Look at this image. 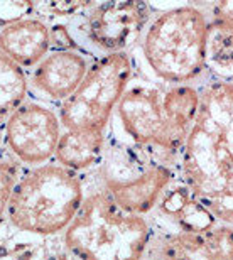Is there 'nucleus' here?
<instances>
[{"label": "nucleus", "instance_id": "obj_18", "mask_svg": "<svg viewBox=\"0 0 233 260\" xmlns=\"http://www.w3.org/2000/svg\"><path fill=\"white\" fill-rule=\"evenodd\" d=\"M17 181V166L7 160H0V223L9 210L10 196Z\"/></svg>", "mask_w": 233, "mask_h": 260}, {"label": "nucleus", "instance_id": "obj_23", "mask_svg": "<svg viewBox=\"0 0 233 260\" xmlns=\"http://www.w3.org/2000/svg\"><path fill=\"white\" fill-rule=\"evenodd\" d=\"M46 260H76L71 253H56V255H51Z\"/></svg>", "mask_w": 233, "mask_h": 260}, {"label": "nucleus", "instance_id": "obj_7", "mask_svg": "<svg viewBox=\"0 0 233 260\" xmlns=\"http://www.w3.org/2000/svg\"><path fill=\"white\" fill-rule=\"evenodd\" d=\"M134 58L128 53L102 56L90 64L81 85L59 108L64 130L105 132L113 110L130 86Z\"/></svg>", "mask_w": 233, "mask_h": 260}, {"label": "nucleus", "instance_id": "obj_17", "mask_svg": "<svg viewBox=\"0 0 233 260\" xmlns=\"http://www.w3.org/2000/svg\"><path fill=\"white\" fill-rule=\"evenodd\" d=\"M38 257L39 245L34 240L0 237V260H36Z\"/></svg>", "mask_w": 233, "mask_h": 260}, {"label": "nucleus", "instance_id": "obj_12", "mask_svg": "<svg viewBox=\"0 0 233 260\" xmlns=\"http://www.w3.org/2000/svg\"><path fill=\"white\" fill-rule=\"evenodd\" d=\"M0 51L20 68L38 66L51 51L49 27L41 19H22L0 30Z\"/></svg>", "mask_w": 233, "mask_h": 260}, {"label": "nucleus", "instance_id": "obj_19", "mask_svg": "<svg viewBox=\"0 0 233 260\" xmlns=\"http://www.w3.org/2000/svg\"><path fill=\"white\" fill-rule=\"evenodd\" d=\"M211 25L226 29L233 32V0H221V2H201Z\"/></svg>", "mask_w": 233, "mask_h": 260}, {"label": "nucleus", "instance_id": "obj_1", "mask_svg": "<svg viewBox=\"0 0 233 260\" xmlns=\"http://www.w3.org/2000/svg\"><path fill=\"white\" fill-rule=\"evenodd\" d=\"M198 117L179 154V178L220 223L233 226V81L199 83Z\"/></svg>", "mask_w": 233, "mask_h": 260}, {"label": "nucleus", "instance_id": "obj_4", "mask_svg": "<svg viewBox=\"0 0 233 260\" xmlns=\"http://www.w3.org/2000/svg\"><path fill=\"white\" fill-rule=\"evenodd\" d=\"M151 238L146 216L123 211L102 189L83 200L64 230V247L76 260H144Z\"/></svg>", "mask_w": 233, "mask_h": 260}, {"label": "nucleus", "instance_id": "obj_3", "mask_svg": "<svg viewBox=\"0 0 233 260\" xmlns=\"http://www.w3.org/2000/svg\"><path fill=\"white\" fill-rule=\"evenodd\" d=\"M210 19L203 5L179 4L157 12L141 36L142 56L152 75L169 86L206 78Z\"/></svg>", "mask_w": 233, "mask_h": 260}, {"label": "nucleus", "instance_id": "obj_2", "mask_svg": "<svg viewBox=\"0 0 233 260\" xmlns=\"http://www.w3.org/2000/svg\"><path fill=\"white\" fill-rule=\"evenodd\" d=\"M199 86L137 83L117 105V118L132 144L179 155L198 117Z\"/></svg>", "mask_w": 233, "mask_h": 260}, {"label": "nucleus", "instance_id": "obj_21", "mask_svg": "<svg viewBox=\"0 0 233 260\" xmlns=\"http://www.w3.org/2000/svg\"><path fill=\"white\" fill-rule=\"evenodd\" d=\"M32 10H36V2H0V27L27 19Z\"/></svg>", "mask_w": 233, "mask_h": 260}, {"label": "nucleus", "instance_id": "obj_11", "mask_svg": "<svg viewBox=\"0 0 233 260\" xmlns=\"http://www.w3.org/2000/svg\"><path fill=\"white\" fill-rule=\"evenodd\" d=\"M86 58L78 51H53L32 73V85L51 100L64 102L81 85L88 73Z\"/></svg>", "mask_w": 233, "mask_h": 260}, {"label": "nucleus", "instance_id": "obj_14", "mask_svg": "<svg viewBox=\"0 0 233 260\" xmlns=\"http://www.w3.org/2000/svg\"><path fill=\"white\" fill-rule=\"evenodd\" d=\"M27 95V78L22 68L0 51V125L24 103Z\"/></svg>", "mask_w": 233, "mask_h": 260}, {"label": "nucleus", "instance_id": "obj_10", "mask_svg": "<svg viewBox=\"0 0 233 260\" xmlns=\"http://www.w3.org/2000/svg\"><path fill=\"white\" fill-rule=\"evenodd\" d=\"M149 260H233V226L218 223L206 232L168 230L152 235Z\"/></svg>", "mask_w": 233, "mask_h": 260}, {"label": "nucleus", "instance_id": "obj_5", "mask_svg": "<svg viewBox=\"0 0 233 260\" xmlns=\"http://www.w3.org/2000/svg\"><path fill=\"white\" fill-rule=\"evenodd\" d=\"M105 191L118 208L146 216L179 179V155L137 144H105L100 159Z\"/></svg>", "mask_w": 233, "mask_h": 260}, {"label": "nucleus", "instance_id": "obj_6", "mask_svg": "<svg viewBox=\"0 0 233 260\" xmlns=\"http://www.w3.org/2000/svg\"><path fill=\"white\" fill-rule=\"evenodd\" d=\"M85 191L73 171L59 164L38 166L17 181L9 203V220L15 230L51 237L73 221Z\"/></svg>", "mask_w": 233, "mask_h": 260}, {"label": "nucleus", "instance_id": "obj_16", "mask_svg": "<svg viewBox=\"0 0 233 260\" xmlns=\"http://www.w3.org/2000/svg\"><path fill=\"white\" fill-rule=\"evenodd\" d=\"M218 220L215 218V215L201 203L198 198H193L181 215L176 218V221L173 225L178 230H186V232H206L210 228H213L218 225Z\"/></svg>", "mask_w": 233, "mask_h": 260}, {"label": "nucleus", "instance_id": "obj_22", "mask_svg": "<svg viewBox=\"0 0 233 260\" xmlns=\"http://www.w3.org/2000/svg\"><path fill=\"white\" fill-rule=\"evenodd\" d=\"M51 49L54 51H76V39L71 30L63 24H56L49 29Z\"/></svg>", "mask_w": 233, "mask_h": 260}, {"label": "nucleus", "instance_id": "obj_8", "mask_svg": "<svg viewBox=\"0 0 233 260\" xmlns=\"http://www.w3.org/2000/svg\"><path fill=\"white\" fill-rule=\"evenodd\" d=\"M151 2H96L86 10L80 32L102 56L127 53L151 20Z\"/></svg>", "mask_w": 233, "mask_h": 260}, {"label": "nucleus", "instance_id": "obj_9", "mask_svg": "<svg viewBox=\"0 0 233 260\" xmlns=\"http://www.w3.org/2000/svg\"><path fill=\"white\" fill-rule=\"evenodd\" d=\"M4 139L20 162L39 166L53 157L61 137L59 117L41 103H22L4 123Z\"/></svg>", "mask_w": 233, "mask_h": 260}, {"label": "nucleus", "instance_id": "obj_15", "mask_svg": "<svg viewBox=\"0 0 233 260\" xmlns=\"http://www.w3.org/2000/svg\"><path fill=\"white\" fill-rule=\"evenodd\" d=\"M206 76L233 81V32L211 24L206 44Z\"/></svg>", "mask_w": 233, "mask_h": 260}, {"label": "nucleus", "instance_id": "obj_20", "mask_svg": "<svg viewBox=\"0 0 233 260\" xmlns=\"http://www.w3.org/2000/svg\"><path fill=\"white\" fill-rule=\"evenodd\" d=\"M96 2H36V10H46L51 15H58V17H70L81 12L90 10Z\"/></svg>", "mask_w": 233, "mask_h": 260}, {"label": "nucleus", "instance_id": "obj_13", "mask_svg": "<svg viewBox=\"0 0 233 260\" xmlns=\"http://www.w3.org/2000/svg\"><path fill=\"white\" fill-rule=\"evenodd\" d=\"M105 132L96 130H64L59 137L54 157L59 166L78 173L100 162L105 150Z\"/></svg>", "mask_w": 233, "mask_h": 260}]
</instances>
